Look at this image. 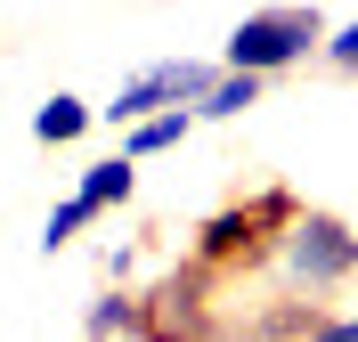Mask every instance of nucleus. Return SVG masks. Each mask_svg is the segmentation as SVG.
I'll return each instance as SVG.
<instances>
[{
	"instance_id": "1",
	"label": "nucleus",
	"mask_w": 358,
	"mask_h": 342,
	"mask_svg": "<svg viewBox=\"0 0 358 342\" xmlns=\"http://www.w3.org/2000/svg\"><path fill=\"white\" fill-rule=\"evenodd\" d=\"M310 49H326V17L317 8H252V17H236V33H228V49H220V66L228 73H285V66H301Z\"/></svg>"
},
{
	"instance_id": "2",
	"label": "nucleus",
	"mask_w": 358,
	"mask_h": 342,
	"mask_svg": "<svg viewBox=\"0 0 358 342\" xmlns=\"http://www.w3.org/2000/svg\"><path fill=\"white\" fill-rule=\"evenodd\" d=\"M358 269V236L342 220H326V212H301V220L285 228V285H301V294H326V285H342V277Z\"/></svg>"
},
{
	"instance_id": "3",
	"label": "nucleus",
	"mask_w": 358,
	"mask_h": 342,
	"mask_svg": "<svg viewBox=\"0 0 358 342\" xmlns=\"http://www.w3.org/2000/svg\"><path fill=\"white\" fill-rule=\"evenodd\" d=\"M212 82H220V66H203V57H155V66L131 73V82L114 90V106H98V114H106V122H147V114H163V106H196Z\"/></svg>"
},
{
	"instance_id": "4",
	"label": "nucleus",
	"mask_w": 358,
	"mask_h": 342,
	"mask_svg": "<svg viewBox=\"0 0 358 342\" xmlns=\"http://www.w3.org/2000/svg\"><path fill=\"white\" fill-rule=\"evenodd\" d=\"M131 187H138V163L131 155H106V163H90L82 180H73V196H82L90 212H106V204H131Z\"/></svg>"
},
{
	"instance_id": "5",
	"label": "nucleus",
	"mask_w": 358,
	"mask_h": 342,
	"mask_svg": "<svg viewBox=\"0 0 358 342\" xmlns=\"http://www.w3.org/2000/svg\"><path fill=\"white\" fill-rule=\"evenodd\" d=\"M122 131H131V138H122V155H163V147H179V138H187V131H196V106H163V114H147V122H122Z\"/></svg>"
},
{
	"instance_id": "6",
	"label": "nucleus",
	"mask_w": 358,
	"mask_h": 342,
	"mask_svg": "<svg viewBox=\"0 0 358 342\" xmlns=\"http://www.w3.org/2000/svg\"><path fill=\"white\" fill-rule=\"evenodd\" d=\"M245 106H261V73H228L220 66V82L196 98V122H228V114H245Z\"/></svg>"
},
{
	"instance_id": "7",
	"label": "nucleus",
	"mask_w": 358,
	"mask_h": 342,
	"mask_svg": "<svg viewBox=\"0 0 358 342\" xmlns=\"http://www.w3.org/2000/svg\"><path fill=\"white\" fill-rule=\"evenodd\" d=\"M90 122H98V106H82V98H49V106L33 114V138H41V147H73Z\"/></svg>"
},
{
	"instance_id": "8",
	"label": "nucleus",
	"mask_w": 358,
	"mask_h": 342,
	"mask_svg": "<svg viewBox=\"0 0 358 342\" xmlns=\"http://www.w3.org/2000/svg\"><path fill=\"white\" fill-rule=\"evenodd\" d=\"M90 220H98V212H90L82 196H66V204H57V212H49V220H41V252H57V245H73V236H82Z\"/></svg>"
},
{
	"instance_id": "9",
	"label": "nucleus",
	"mask_w": 358,
	"mask_h": 342,
	"mask_svg": "<svg viewBox=\"0 0 358 342\" xmlns=\"http://www.w3.org/2000/svg\"><path fill=\"white\" fill-rule=\"evenodd\" d=\"M245 236H252V220H245V212H220V220L203 228V252H236Z\"/></svg>"
},
{
	"instance_id": "10",
	"label": "nucleus",
	"mask_w": 358,
	"mask_h": 342,
	"mask_svg": "<svg viewBox=\"0 0 358 342\" xmlns=\"http://www.w3.org/2000/svg\"><path fill=\"white\" fill-rule=\"evenodd\" d=\"M122 326H138V310H131L122 294H106L98 310H90V334H122Z\"/></svg>"
},
{
	"instance_id": "11",
	"label": "nucleus",
	"mask_w": 358,
	"mask_h": 342,
	"mask_svg": "<svg viewBox=\"0 0 358 342\" xmlns=\"http://www.w3.org/2000/svg\"><path fill=\"white\" fill-rule=\"evenodd\" d=\"M326 66H342V73H358V17L342 24V33H326Z\"/></svg>"
},
{
	"instance_id": "12",
	"label": "nucleus",
	"mask_w": 358,
	"mask_h": 342,
	"mask_svg": "<svg viewBox=\"0 0 358 342\" xmlns=\"http://www.w3.org/2000/svg\"><path fill=\"white\" fill-rule=\"evenodd\" d=\"M310 342H358V318H334V326H310Z\"/></svg>"
}]
</instances>
